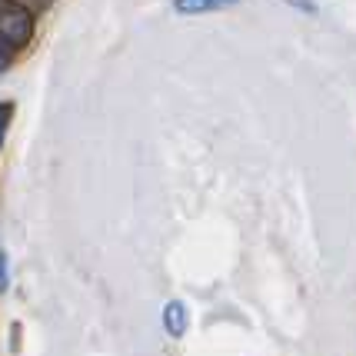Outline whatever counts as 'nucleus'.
<instances>
[{
	"instance_id": "nucleus-1",
	"label": "nucleus",
	"mask_w": 356,
	"mask_h": 356,
	"mask_svg": "<svg viewBox=\"0 0 356 356\" xmlns=\"http://www.w3.org/2000/svg\"><path fill=\"white\" fill-rule=\"evenodd\" d=\"M33 33V17L27 7H20L17 0H0V40L7 44H27Z\"/></svg>"
},
{
	"instance_id": "nucleus-2",
	"label": "nucleus",
	"mask_w": 356,
	"mask_h": 356,
	"mask_svg": "<svg viewBox=\"0 0 356 356\" xmlns=\"http://www.w3.org/2000/svg\"><path fill=\"white\" fill-rule=\"evenodd\" d=\"M163 326H167L170 337H184L186 333V307L180 300H170V303L163 307Z\"/></svg>"
},
{
	"instance_id": "nucleus-3",
	"label": "nucleus",
	"mask_w": 356,
	"mask_h": 356,
	"mask_svg": "<svg viewBox=\"0 0 356 356\" xmlns=\"http://www.w3.org/2000/svg\"><path fill=\"white\" fill-rule=\"evenodd\" d=\"M240 0H173L177 14H210V10H220V7H233Z\"/></svg>"
},
{
	"instance_id": "nucleus-4",
	"label": "nucleus",
	"mask_w": 356,
	"mask_h": 356,
	"mask_svg": "<svg viewBox=\"0 0 356 356\" xmlns=\"http://www.w3.org/2000/svg\"><path fill=\"white\" fill-rule=\"evenodd\" d=\"M7 117H10V107L0 104V143H3V134H7Z\"/></svg>"
},
{
	"instance_id": "nucleus-5",
	"label": "nucleus",
	"mask_w": 356,
	"mask_h": 356,
	"mask_svg": "<svg viewBox=\"0 0 356 356\" xmlns=\"http://www.w3.org/2000/svg\"><path fill=\"white\" fill-rule=\"evenodd\" d=\"M7 286V253L0 250V290Z\"/></svg>"
},
{
	"instance_id": "nucleus-6",
	"label": "nucleus",
	"mask_w": 356,
	"mask_h": 356,
	"mask_svg": "<svg viewBox=\"0 0 356 356\" xmlns=\"http://www.w3.org/2000/svg\"><path fill=\"white\" fill-rule=\"evenodd\" d=\"M3 67H7V47L0 44V74H3Z\"/></svg>"
},
{
	"instance_id": "nucleus-7",
	"label": "nucleus",
	"mask_w": 356,
	"mask_h": 356,
	"mask_svg": "<svg viewBox=\"0 0 356 356\" xmlns=\"http://www.w3.org/2000/svg\"><path fill=\"white\" fill-rule=\"evenodd\" d=\"M33 7H47V3H50V0H31Z\"/></svg>"
}]
</instances>
